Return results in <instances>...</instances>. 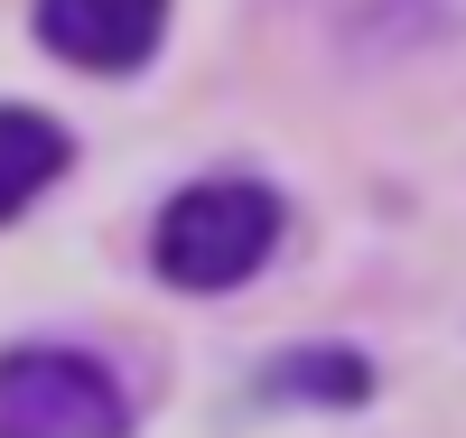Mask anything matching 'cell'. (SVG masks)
<instances>
[{
    "label": "cell",
    "instance_id": "cell-2",
    "mask_svg": "<svg viewBox=\"0 0 466 438\" xmlns=\"http://www.w3.org/2000/svg\"><path fill=\"white\" fill-rule=\"evenodd\" d=\"M131 402L112 364L75 345H19L0 354V438H122Z\"/></svg>",
    "mask_w": 466,
    "mask_h": 438
},
{
    "label": "cell",
    "instance_id": "cell-3",
    "mask_svg": "<svg viewBox=\"0 0 466 438\" xmlns=\"http://www.w3.org/2000/svg\"><path fill=\"white\" fill-rule=\"evenodd\" d=\"M159 28H168V0H37V37H47L66 66H85V75L149 66Z\"/></svg>",
    "mask_w": 466,
    "mask_h": 438
},
{
    "label": "cell",
    "instance_id": "cell-5",
    "mask_svg": "<svg viewBox=\"0 0 466 438\" xmlns=\"http://www.w3.org/2000/svg\"><path fill=\"white\" fill-rule=\"evenodd\" d=\"M270 392H308V402L355 411L373 392V373H364V354H280V364H270Z\"/></svg>",
    "mask_w": 466,
    "mask_h": 438
},
{
    "label": "cell",
    "instance_id": "cell-1",
    "mask_svg": "<svg viewBox=\"0 0 466 438\" xmlns=\"http://www.w3.org/2000/svg\"><path fill=\"white\" fill-rule=\"evenodd\" d=\"M280 243V196L261 178H197L149 224V270L177 290H243Z\"/></svg>",
    "mask_w": 466,
    "mask_h": 438
},
{
    "label": "cell",
    "instance_id": "cell-4",
    "mask_svg": "<svg viewBox=\"0 0 466 438\" xmlns=\"http://www.w3.org/2000/svg\"><path fill=\"white\" fill-rule=\"evenodd\" d=\"M66 122H47V112H28V103H0V224H19L37 196H47L66 178Z\"/></svg>",
    "mask_w": 466,
    "mask_h": 438
}]
</instances>
